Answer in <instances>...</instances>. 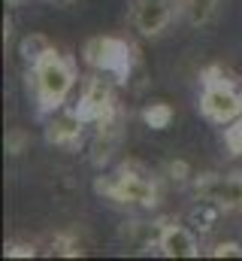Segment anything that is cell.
<instances>
[{
  "label": "cell",
  "mask_w": 242,
  "mask_h": 261,
  "mask_svg": "<svg viewBox=\"0 0 242 261\" xmlns=\"http://www.w3.org/2000/svg\"><path fill=\"white\" fill-rule=\"evenodd\" d=\"M46 46H52V43H49L46 37H40V34L24 37V40H21V58H24V64H31V61H34V58H37Z\"/></svg>",
  "instance_id": "13"
},
{
  "label": "cell",
  "mask_w": 242,
  "mask_h": 261,
  "mask_svg": "<svg viewBox=\"0 0 242 261\" xmlns=\"http://www.w3.org/2000/svg\"><path fill=\"white\" fill-rule=\"evenodd\" d=\"M82 252H85V249H82V240H79L76 231H58V234L52 237V255L76 258V255H82Z\"/></svg>",
  "instance_id": "11"
},
{
  "label": "cell",
  "mask_w": 242,
  "mask_h": 261,
  "mask_svg": "<svg viewBox=\"0 0 242 261\" xmlns=\"http://www.w3.org/2000/svg\"><path fill=\"white\" fill-rule=\"evenodd\" d=\"M60 6H73V3H76V0H58Z\"/></svg>",
  "instance_id": "18"
},
{
  "label": "cell",
  "mask_w": 242,
  "mask_h": 261,
  "mask_svg": "<svg viewBox=\"0 0 242 261\" xmlns=\"http://www.w3.org/2000/svg\"><path fill=\"white\" fill-rule=\"evenodd\" d=\"M82 61L94 73H103L115 82H124L136 64V49L121 37H91L82 49Z\"/></svg>",
  "instance_id": "4"
},
{
  "label": "cell",
  "mask_w": 242,
  "mask_h": 261,
  "mask_svg": "<svg viewBox=\"0 0 242 261\" xmlns=\"http://www.w3.org/2000/svg\"><path fill=\"white\" fill-rule=\"evenodd\" d=\"M88 128V122L76 113V107L73 110H58V113H52L49 116V122H46V140L52 143V146H60V149H70V146H76L79 140H82V134Z\"/></svg>",
  "instance_id": "9"
},
{
  "label": "cell",
  "mask_w": 242,
  "mask_h": 261,
  "mask_svg": "<svg viewBox=\"0 0 242 261\" xmlns=\"http://www.w3.org/2000/svg\"><path fill=\"white\" fill-rule=\"evenodd\" d=\"M212 258H242V246L236 240H218L212 249H209Z\"/></svg>",
  "instance_id": "17"
},
{
  "label": "cell",
  "mask_w": 242,
  "mask_h": 261,
  "mask_svg": "<svg viewBox=\"0 0 242 261\" xmlns=\"http://www.w3.org/2000/svg\"><path fill=\"white\" fill-rule=\"evenodd\" d=\"M194 197L221 213H242V173H200L194 176Z\"/></svg>",
  "instance_id": "7"
},
{
  "label": "cell",
  "mask_w": 242,
  "mask_h": 261,
  "mask_svg": "<svg viewBox=\"0 0 242 261\" xmlns=\"http://www.w3.org/2000/svg\"><path fill=\"white\" fill-rule=\"evenodd\" d=\"M197 110L212 125H230L242 119V88L221 70L218 64H209L200 70V100Z\"/></svg>",
  "instance_id": "3"
},
{
  "label": "cell",
  "mask_w": 242,
  "mask_h": 261,
  "mask_svg": "<svg viewBox=\"0 0 242 261\" xmlns=\"http://www.w3.org/2000/svg\"><path fill=\"white\" fill-rule=\"evenodd\" d=\"M221 0H179V12L188 28H209L218 18Z\"/></svg>",
  "instance_id": "10"
},
{
  "label": "cell",
  "mask_w": 242,
  "mask_h": 261,
  "mask_svg": "<svg viewBox=\"0 0 242 261\" xmlns=\"http://www.w3.org/2000/svg\"><path fill=\"white\" fill-rule=\"evenodd\" d=\"M94 192L103 200L127 206V210H155L161 203L158 179L148 170H142L139 164H121L118 170H112L106 176H97Z\"/></svg>",
  "instance_id": "2"
},
{
  "label": "cell",
  "mask_w": 242,
  "mask_h": 261,
  "mask_svg": "<svg viewBox=\"0 0 242 261\" xmlns=\"http://www.w3.org/2000/svg\"><path fill=\"white\" fill-rule=\"evenodd\" d=\"M3 255L6 258H34L37 255V246L34 243H21V240H6Z\"/></svg>",
  "instance_id": "15"
},
{
  "label": "cell",
  "mask_w": 242,
  "mask_h": 261,
  "mask_svg": "<svg viewBox=\"0 0 242 261\" xmlns=\"http://www.w3.org/2000/svg\"><path fill=\"white\" fill-rule=\"evenodd\" d=\"M27 143H31V137H27V130H21V128H12V130H6V152H9V155H21Z\"/></svg>",
  "instance_id": "16"
},
{
  "label": "cell",
  "mask_w": 242,
  "mask_h": 261,
  "mask_svg": "<svg viewBox=\"0 0 242 261\" xmlns=\"http://www.w3.org/2000/svg\"><path fill=\"white\" fill-rule=\"evenodd\" d=\"M115 79L103 76V73H94L82 82V91H79V103H76V113L88 122V125H106L112 119H118V103H115V88H112Z\"/></svg>",
  "instance_id": "5"
},
{
  "label": "cell",
  "mask_w": 242,
  "mask_h": 261,
  "mask_svg": "<svg viewBox=\"0 0 242 261\" xmlns=\"http://www.w3.org/2000/svg\"><path fill=\"white\" fill-rule=\"evenodd\" d=\"M31 88H34V100H37V113L40 116H52L67 107L76 82H79V73H76V61L60 52L58 46H46L31 64Z\"/></svg>",
  "instance_id": "1"
},
{
  "label": "cell",
  "mask_w": 242,
  "mask_h": 261,
  "mask_svg": "<svg viewBox=\"0 0 242 261\" xmlns=\"http://www.w3.org/2000/svg\"><path fill=\"white\" fill-rule=\"evenodd\" d=\"M179 15V0H130V9H127L130 28L145 40L164 37Z\"/></svg>",
  "instance_id": "6"
},
{
  "label": "cell",
  "mask_w": 242,
  "mask_h": 261,
  "mask_svg": "<svg viewBox=\"0 0 242 261\" xmlns=\"http://www.w3.org/2000/svg\"><path fill=\"white\" fill-rule=\"evenodd\" d=\"M155 246L164 258H200V240L197 234L176 219H164L155 234Z\"/></svg>",
  "instance_id": "8"
},
{
  "label": "cell",
  "mask_w": 242,
  "mask_h": 261,
  "mask_svg": "<svg viewBox=\"0 0 242 261\" xmlns=\"http://www.w3.org/2000/svg\"><path fill=\"white\" fill-rule=\"evenodd\" d=\"M224 146L230 155H242V119L224 125Z\"/></svg>",
  "instance_id": "14"
},
{
  "label": "cell",
  "mask_w": 242,
  "mask_h": 261,
  "mask_svg": "<svg viewBox=\"0 0 242 261\" xmlns=\"http://www.w3.org/2000/svg\"><path fill=\"white\" fill-rule=\"evenodd\" d=\"M142 122L155 130H167L170 122H173V110H170L167 103H152V107L142 110Z\"/></svg>",
  "instance_id": "12"
}]
</instances>
